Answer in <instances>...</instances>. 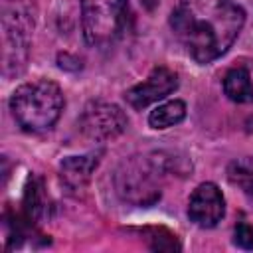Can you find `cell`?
Segmentation results:
<instances>
[{
  "mask_svg": "<svg viewBox=\"0 0 253 253\" xmlns=\"http://www.w3.org/2000/svg\"><path fill=\"white\" fill-rule=\"evenodd\" d=\"M158 2H160V0H140V4H142L148 12H152V10L158 6Z\"/></svg>",
  "mask_w": 253,
  "mask_h": 253,
  "instance_id": "9a60e30c",
  "label": "cell"
},
{
  "mask_svg": "<svg viewBox=\"0 0 253 253\" xmlns=\"http://www.w3.org/2000/svg\"><path fill=\"white\" fill-rule=\"evenodd\" d=\"M184 117H186V103L180 99H174V101L162 103L154 111H150L148 125L156 130H162V128H170V126L182 123Z\"/></svg>",
  "mask_w": 253,
  "mask_h": 253,
  "instance_id": "8fae6325",
  "label": "cell"
},
{
  "mask_svg": "<svg viewBox=\"0 0 253 253\" xmlns=\"http://www.w3.org/2000/svg\"><path fill=\"white\" fill-rule=\"evenodd\" d=\"M245 12L233 0H178L170 14L174 38L196 63H211L237 40Z\"/></svg>",
  "mask_w": 253,
  "mask_h": 253,
  "instance_id": "6da1fadb",
  "label": "cell"
},
{
  "mask_svg": "<svg viewBox=\"0 0 253 253\" xmlns=\"http://www.w3.org/2000/svg\"><path fill=\"white\" fill-rule=\"evenodd\" d=\"M223 215H225V200L221 190L213 182L200 184L192 192L188 202L190 221H194L198 227L210 229V227H215Z\"/></svg>",
  "mask_w": 253,
  "mask_h": 253,
  "instance_id": "ba28073f",
  "label": "cell"
},
{
  "mask_svg": "<svg viewBox=\"0 0 253 253\" xmlns=\"http://www.w3.org/2000/svg\"><path fill=\"white\" fill-rule=\"evenodd\" d=\"M79 126L85 136L93 140H109L123 134L128 126V119L121 107L105 101H91L79 119Z\"/></svg>",
  "mask_w": 253,
  "mask_h": 253,
  "instance_id": "8992f818",
  "label": "cell"
},
{
  "mask_svg": "<svg viewBox=\"0 0 253 253\" xmlns=\"http://www.w3.org/2000/svg\"><path fill=\"white\" fill-rule=\"evenodd\" d=\"M32 28L34 16L22 0L2 2V61L6 75H18L26 69Z\"/></svg>",
  "mask_w": 253,
  "mask_h": 253,
  "instance_id": "5b68a950",
  "label": "cell"
},
{
  "mask_svg": "<svg viewBox=\"0 0 253 253\" xmlns=\"http://www.w3.org/2000/svg\"><path fill=\"white\" fill-rule=\"evenodd\" d=\"M81 26L89 45L109 47L130 28L132 14L128 0H79Z\"/></svg>",
  "mask_w": 253,
  "mask_h": 253,
  "instance_id": "3957f363",
  "label": "cell"
},
{
  "mask_svg": "<svg viewBox=\"0 0 253 253\" xmlns=\"http://www.w3.org/2000/svg\"><path fill=\"white\" fill-rule=\"evenodd\" d=\"M233 243L241 249H253V225L241 221L233 229Z\"/></svg>",
  "mask_w": 253,
  "mask_h": 253,
  "instance_id": "5bb4252c",
  "label": "cell"
},
{
  "mask_svg": "<svg viewBox=\"0 0 253 253\" xmlns=\"http://www.w3.org/2000/svg\"><path fill=\"white\" fill-rule=\"evenodd\" d=\"M63 93L57 83L49 79H38L16 87L10 97V111L16 123L28 132L49 130L61 111H63Z\"/></svg>",
  "mask_w": 253,
  "mask_h": 253,
  "instance_id": "7a4b0ae2",
  "label": "cell"
},
{
  "mask_svg": "<svg viewBox=\"0 0 253 253\" xmlns=\"http://www.w3.org/2000/svg\"><path fill=\"white\" fill-rule=\"evenodd\" d=\"M101 150L89 152L83 156H67L59 162V176L61 182L71 190H81L89 180L93 170L99 166Z\"/></svg>",
  "mask_w": 253,
  "mask_h": 253,
  "instance_id": "9c48e42d",
  "label": "cell"
},
{
  "mask_svg": "<svg viewBox=\"0 0 253 253\" xmlns=\"http://www.w3.org/2000/svg\"><path fill=\"white\" fill-rule=\"evenodd\" d=\"M223 93L233 103H251L253 101V83L245 67H233L223 77Z\"/></svg>",
  "mask_w": 253,
  "mask_h": 253,
  "instance_id": "30bf717a",
  "label": "cell"
},
{
  "mask_svg": "<svg viewBox=\"0 0 253 253\" xmlns=\"http://www.w3.org/2000/svg\"><path fill=\"white\" fill-rule=\"evenodd\" d=\"M227 180L253 202V156L231 160L227 164Z\"/></svg>",
  "mask_w": 253,
  "mask_h": 253,
  "instance_id": "7c38bea8",
  "label": "cell"
},
{
  "mask_svg": "<svg viewBox=\"0 0 253 253\" xmlns=\"http://www.w3.org/2000/svg\"><path fill=\"white\" fill-rule=\"evenodd\" d=\"M164 164L150 156H130L115 170V190L123 202L132 206H152L160 200V178Z\"/></svg>",
  "mask_w": 253,
  "mask_h": 253,
  "instance_id": "277c9868",
  "label": "cell"
},
{
  "mask_svg": "<svg viewBox=\"0 0 253 253\" xmlns=\"http://www.w3.org/2000/svg\"><path fill=\"white\" fill-rule=\"evenodd\" d=\"M176 87H178V75L172 69L158 65L148 73V77L142 83L130 87L125 93V101L132 109L140 111V109H146L148 105L168 97L172 91H176Z\"/></svg>",
  "mask_w": 253,
  "mask_h": 253,
  "instance_id": "52a82bcc",
  "label": "cell"
},
{
  "mask_svg": "<svg viewBox=\"0 0 253 253\" xmlns=\"http://www.w3.org/2000/svg\"><path fill=\"white\" fill-rule=\"evenodd\" d=\"M24 208L30 219H42L47 213V196L43 192L42 180L32 178L28 188H26V196H24Z\"/></svg>",
  "mask_w": 253,
  "mask_h": 253,
  "instance_id": "4fadbf2b",
  "label": "cell"
}]
</instances>
